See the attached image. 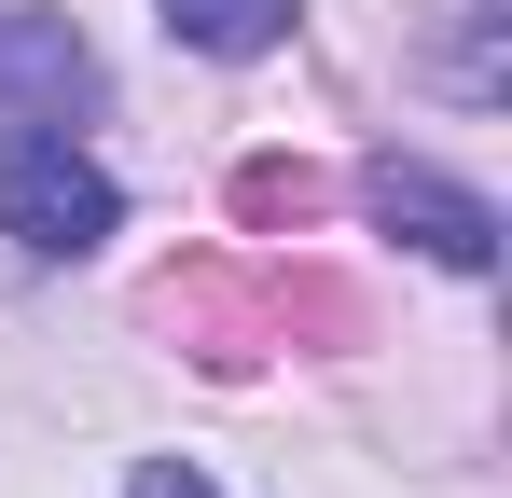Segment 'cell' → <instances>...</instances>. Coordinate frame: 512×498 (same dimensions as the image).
Here are the masks:
<instances>
[{
  "label": "cell",
  "instance_id": "obj_4",
  "mask_svg": "<svg viewBox=\"0 0 512 498\" xmlns=\"http://www.w3.org/2000/svg\"><path fill=\"white\" fill-rule=\"evenodd\" d=\"M167 42H194V56H263V42H291V0H167Z\"/></svg>",
  "mask_w": 512,
  "mask_h": 498
},
{
  "label": "cell",
  "instance_id": "obj_6",
  "mask_svg": "<svg viewBox=\"0 0 512 498\" xmlns=\"http://www.w3.org/2000/svg\"><path fill=\"white\" fill-rule=\"evenodd\" d=\"M236 208H250V222H305V208H319V180H305V166H250V180H236Z\"/></svg>",
  "mask_w": 512,
  "mask_h": 498
},
{
  "label": "cell",
  "instance_id": "obj_2",
  "mask_svg": "<svg viewBox=\"0 0 512 498\" xmlns=\"http://www.w3.org/2000/svg\"><path fill=\"white\" fill-rule=\"evenodd\" d=\"M360 208H374L388 236H416L429 263H457V277H485V263H499V208H485L471 180H443V166H416V153L360 166Z\"/></svg>",
  "mask_w": 512,
  "mask_h": 498
},
{
  "label": "cell",
  "instance_id": "obj_1",
  "mask_svg": "<svg viewBox=\"0 0 512 498\" xmlns=\"http://www.w3.org/2000/svg\"><path fill=\"white\" fill-rule=\"evenodd\" d=\"M111 222H125V194L97 153H70V125H0V236L28 263H84L111 249Z\"/></svg>",
  "mask_w": 512,
  "mask_h": 498
},
{
  "label": "cell",
  "instance_id": "obj_3",
  "mask_svg": "<svg viewBox=\"0 0 512 498\" xmlns=\"http://www.w3.org/2000/svg\"><path fill=\"white\" fill-rule=\"evenodd\" d=\"M0 111H14V125L97 111V42L70 28V14H0Z\"/></svg>",
  "mask_w": 512,
  "mask_h": 498
},
{
  "label": "cell",
  "instance_id": "obj_5",
  "mask_svg": "<svg viewBox=\"0 0 512 498\" xmlns=\"http://www.w3.org/2000/svg\"><path fill=\"white\" fill-rule=\"evenodd\" d=\"M485 28H499V0H443V28H429V83H457L471 111H499V56H485Z\"/></svg>",
  "mask_w": 512,
  "mask_h": 498
},
{
  "label": "cell",
  "instance_id": "obj_7",
  "mask_svg": "<svg viewBox=\"0 0 512 498\" xmlns=\"http://www.w3.org/2000/svg\"><path fill=\"white\" fill-rule=\"evenodd\" d=\"M125 498H222V485H208L194 457H139V471H125Z\"/></svg>",
  "mask_w": 512,
  "mask_h": 498
}]
</instances>
